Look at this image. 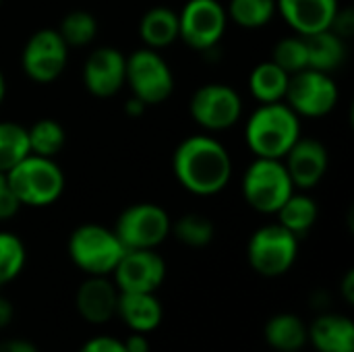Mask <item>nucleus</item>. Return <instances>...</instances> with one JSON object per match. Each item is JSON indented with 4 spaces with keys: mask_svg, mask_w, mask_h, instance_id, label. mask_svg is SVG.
I'll list each match as a JSON object with an SVG mask.
<instances>
[{
    "mask_svg": "<svg viewBox=\"0 0 354 352\" xmlns=\"http://www.w3.org/2000/svg\"><path fill=\"white\" fill-rule=\"evenodd\" d=\"M68 46L58 29L41 27L29 35L21 52V68L33 83L56 81L68 62Z\"/></svg>",
    "mask_w": 354,
    "mask_h": 352,
    "instance_id": "nucleus-12",
    "label": "nucleus"
},
{
    "mask_svg": "<svg viewBox=\"0 0 354 352\" xmlns=\"http://www.w3.org/2000/svg\"><path fill=\"white\" fill-rule=\"evenodd\" d=\"M139 35L145 48L164 50L178 39V12L168 6H153L139 19Z\"/></svg>",
    "mask_w": 354,
    "mask_h": 352,
    "instance_id": "nucleus-21",
    "label": "nucleus"
},
{
    "mask_svg": "<svg viewBox=\"0 0 354 352\" xmlns=\"http://www.w3.org/2000/svg\"><path fill=\"white\" fill-rule=\"evenodd\" d=\"M263 338L274 352H301L309 342L305 322L292 313L274 315L263 328Z\"/></svg>",
    "mask_w": 354,
    "mask_h": 352,
    "instance_id": "nucleus-22",
    "label": "nucleus"
},
{
    "mask_svg": "<svg viewBox=\"0 0 354 352\" xmlns=\"http://www.w3.org/2000/svg\"><path fill=\"white\" fill-rule=\"evenodd\" d=\"M305 44H307V68L334 75L346 62L348 56L346 39L334 33L332 29L305 35Z\"/></svg>",
    "mask_w": 354,
    "mask_h": 352,
    "instance_id": "nucleus-20",
    "label": "nucleus"
},
{
    "mask_svg": "<svg viewBox=\"0 0 354 352\" xmlns=\"http://www.w3.org/2000/svg\"><path fill=\"white\" fill-rule=\"evenodd\" d=\"M0 4H2V0H0Z\"/></svg>",
    "mask_w": 354,
    "mask_h": 352,
    "instance_id": "nucleus-41",
    "label": "nucleus"
},
{
    "mask_svg": "<svg viewBox=\"0 0 354 352\" xmlns=\"http://www.w3.org/2000/svg\"><path fill=\"white\" fill-rule=\"evenodd\" d=\"M340 100V89L332 75L305 68L290 75L284 102L299 118H324Z\"/></svg>",
    "mask_w": 354,
    "mask_h": 352,
    "instance_id": "nucleus-10",
    "label": "nucleus"
},
{
    "mask_svg": "<svg viewBox=\"0 0 354 352\" xmlns=\"http://www.w3.org/2000/svg\"><path fill=\"white\" fill-rule=\"evenodd\" d=\"M172 172L185 191L197 197H212L230 185L232 158L216 137L193 135L174 149Z\"/></svg>",
    "mask_w": 354,
    "mask_h": 352,
    "instance_id": "nucleus-1",
    "label": "nucleus"
},
{
    "mask_svg": "<svg viewBox=\"0 0 354 352\" xmlns=\"http://www.w3.org/2000/svg\"><path fill=\"white\" fill-rule=\"evenodd\" d=\"M342 297H344V301L348 303V305H353L354 303V272H346V276H344V280H342Z\"/></svg>",
    "mask_w": 354,
    "mask_h": 352,
    "instance_id": "nucleus-39",
    "label": "nucleus"
},
{
    "mask_svg": "<svg viewBox=\"0 0 354 352\" xmlns=\"http://www.w3.org/2000/svg\"><path fill=\"white\" fill-rule=\"evenodd\" d=\"M334 33H338L340 37H344V39H348L351 35L354 33V12L353 8H338V12H336V17H334V21H332V27H330Z\"/></svg>",
    "mask_w": 354,
    "mask_h": 352,
    "instance_id": "nucleus-34",
    "label": "nucleus"
},
{
    "mask_svg": "<svg viewBox=\"0 0 354 352\" xmlns=\"http://www.w3.org/2000/svg\"><path fill=\"white\" fill-rule=\"evenodd\" d=\"M71 261L87 276H112L124 247L118 241L114 228L102 224H81L77 226L66 245Z\"/></svg>",
    "mask_w": 354,
    "mask_h": 352,
    "instance_id": "nucleus-4",
    "label": "nucleus"
},
{
    "mask_svg": "<svg viewBox=\"0 0 354 352\" xmlns=\"http://www.w3.org/2000/svg\"><path fill=\"white\" fill-rule=\"evenodd\" d=\"M243 197L259 214H276L297 191L282 160L255 158L243 174Z\"/></svg>",
    "mask_w": 354,
    "mask_h": 352,
    "instance_id": "nucleus-5",
    "label": "nucleus"
},
{
    "mask_svg": "<svg viewBox=\"0 0 354 352\" xmlns=\"http://www.w3.org/2000/svg\"><path fill=\"white\" fill-rule=\"evenodd\" d=\"M29 151L41 158H54L62 151L66 143V133L62 124L54 118H39L27 129Z\"/></svg>",
    "mask_w": 354,
    "mask_h": 352,
    "instance_id": "nucleus-25",
    "label": "nucleus"
},
{
    "mask_svg": "<svg viewBox=\"0 0 354 352\" xmlns=\"http://www.w3.org/2000/svg\"><path fill=\"white\" fill-rule=\"evenodd\" d=\"M307 336L317 352H354V324L346 315H319L307 326Z\"/></svg>",
    "mask_w": 354,
    "mask_h": 352,
    "instance_id": "nucleus-19",
    "label": "nucleus"
},
{
    "mask_svg": "<svg viewBox=\"0 0 354 352\" xmlns=\"http://www.w3.org/2000/svg\"><path fill=\"white\" fill-rule=\"evenodd\" d=\"M228 21L245 29H261L278 15L276 0H230L226 6Z\"/></svg>",
    "mask_w": 354,
    "mask_h": 352,
    "instance_id": "nucleus-26",
    "label": "nucleus"
},
{
    "mask_svg": "<svg viewBox=\"0 0 354 352\" xmlns=\"http://www.w3.org/2000/svg\"><path fill=\"white\" fill-rule=\"evenodd\" d=\"M226 27L228 15L220 0H187L178 12V39L197 52L214 50Z\"/></svg>",
    "mask_w": 354,
    "mask_h": 352,
    "instance_id": "nucleus-9",
    "label": "nucleus"
},
{
    "mask_svg": "<svg viewBox=\"0 0 354 352\" xmlns=\"http://www.w3.org/2000/svg\"><path fill=\"white\" fill-rule=\"evenodd\" d=\"M6 98V79H4V73L0 71V106Z\"/></svg>",
    "mask_w": 354,
    "mask_h": 352,
    "instance_id": "nucleus-40",
    "label": "nucleus"
},
{
    "mask_svg": "<svg viewBox=\"0 0 354 352\" xmlns=\"http://www.w3.org/2000/svg\"><path fill=\"white\" fill-rule=\"evenodd\" d=\"M168 212L149 201L129 205L116 220L114 232L124 249H158L170 237Z\"/></svg>",
    "mask_w": 354,
    "mask_h": 352,
    "instance_id": "nucleus-8",
    "label": "nucleus"
},
{
    "mask_svg": "<svg viewBox=\"0 0 354 352\" xmlns=\"http://www.w3.org/2000/svg\"><path fill=\"white\" fill-rule=\"evenodd\" d=\"M299 137L301 118L286 102L259 104L245 124V143L255 158L284 160Z\"/></svg>",
    "mask_w": 354,
    "mask_h": 352,
    "instance_id": "nucleus-2",
    "label": "nucleus"
},
{
    "mask_svg": "<svg viewBox=\"0 0 354 352\" xmlns=\"http://www.w3.org/2000/svg\"><path fill=\"white\" fill-rule=\"evenodd\" d=\"M0 352H39L31 340L25 338H10L0 342Z\"/></svg>",
    "mask_w": 354,
    "mask_h": 352,
    "instance_id": "nucleus-35",
    "label": "nucleus"
},
{
    "mask_svg": "<svg viewBox=\"0 0 354 352\" xmlns=\"http://www.w3.org/2000/svg\"><path fill=\"white\" fill-rule=\"evenodd\" d=\"M272 62H276L288 75L301 73L307 68V44L303 35L282 37L272 50Z\"/></svg>",
    "mask_w": 354,
    "mask_h": 352,
    "instance_id": "nucleus-31",
    "label": "nucleus"
},
{
    "mask_svg": "<svg viewBox=\"0 0 354 352\" xmlns=\"http://www.w3.org/2000/svg\"><path fill=\"white\" fill-rule=\"evenodd\" d=\"M145 108H147V106H145L141 100L133 98V95H131V98L127 100V104H124V112H127L131 118H139V116L145 112Z\"/></svg>",
    "mask_w": 354,
    "mask_h": 352,
    "instance_id": "nucleus-38",
    "label": "nucleus"
},
{
    "mask_svg": "<svg viewBox=\"0 0 354 352\" xmlns=\"http://www.w3.org/2000/svg\"><path fill=\"white\" fill-rule=\"evenodd\" d=\"M23 205L19 203L17 195L12 193V189L8 187L6 180V172H0V222L10 220L19 214Z\"/></svg>",
    "mask_w": 354,
    "mask_h": 352,
    "instance_id": "nucleus-32",
    "label": "nucleus"
},
{
    "mask_svg": "<svg viewBox=\"0 0 354 352\" xmlns=\"http://www.w3.org/2000/svg\"><path fill=\"white\" fill-rule=\"evenodd\" d=\"M25 243L6 230H0V288L10 284L25 268Z\"/></svg>",
    "mask_w": 354,
    "mask_h": 352,
    "instance_id": "nucleus-30",
    "label": "nucleus"
},
{
    "mask_svg": "<svg viewBox=\"0 0 354 352\" xmlns=\"http://www.w3.org/2000/svg\"><path fill=\"white\" fill-rule=\"evenodd\" d=\"M301 352H303V351H301Z\"/></svg>",
    "mask_w": 354,
    "mask_h": 352,
    "instance_id": "nucleus-42",
    "label": "nucleus"
},
{
    "mask_svg": "<svg viewBox=\"0 0 354 352\" xmlns=\"http://www.w3.org/2000/svg\"><path fill=\"white\" fill-rule=\"evenodd\" d=\"M340 0H276V12L297 35H313L332 27Z\"/></svg>",
    "mask_w": 354,
    "mask_h": 352,
    "instance_id": "nucleus-16",
    "label": "nucleus"
},
{
    "mask_svg": "<svg viewBox=\"0 0 354 352\" xmlns=\"http://www.w3.org/2000/svg\"><path fill=\"white\" fill-rule=\"evenodd\" d=\"M29 154L31 151H29L27 127L12 120H2L0 122V172H8Z\"/></svg>",
    "mask_w": 354,
    "mask_h": 352,
    "instance_id": "nucleus-28",
    "label": "nucleus"
},
{
    "mask_svg": "<svg viewBox=\"0 0 354 352\" xmlns=\"http://www.w3.org/2000/svg\"><path fill=\"white\" fill-rule=\"evenodd\" d=\"M276 216H278L280 226H284L286 230H290L292 234H297L301 239L315 226V222L319 218V207L313 197H309L307 193L295 191L282 203V207L276 212Z\"/></svg>",
    "mask_w": 354,
    "mask_h": 352,
    "instance_id": "nucleus-24",
    "label": "nucleus"
},
{
    "mask_svg": "<svg viewBox=\"0 0 354 352\" xmlns=\"http://www.w3.org/2000/svg\"><path fill=\"white\" fill-rule=\"evenodd\" d=\"M166 280V261L156 249H127L112 272L120 293H156Z\"/></svg>",
    "mask_w": 354,
    "mask_h": 352,
    "instance_id": "nucleus-13",
    "label": "nucleus"
},
{
    "mask_svg": "<svg viewBox=\"0 0 354 352\" xmlns=\"http://www.w3.org/2000/svg\"><path fill=\"white\" fill-rule=\"evenodd\" d=\"M97 29H100L97 19L89 10H81V8L66 12L58 25V33L62 35L68 48L89 46L95 39Z\"/></svg>",
    "mask_w": 354,
    "mask_h": 352,
    "instance_id": "nucleus-29",
    "label": "nucleus"
},
{
    "mask_svg": "<svg viewBox=\"0 0 354 352\" xmlns=\"http://www.w3.org/2000/svg\"><path fill=\"white\" fill-rule=\"evenodd\" d=\"M116 315L122 317L131 332L149 334L162 324L164 309L156 293H120Z\"/></svg>",
    "mask_w": 354,
    "mask_h": 352,
    "instance_id": "nucleus-18",
    "label": "nucleus"
},
{
    "mask_svg": "<svg viewBox=\"0 0 354 352\" xmlns=\"http://www.w3.org/2000/svg\"><path fill=\"white\" fill-rule=\"evenodd\" d=\"M282 162L288 170L295 189L299 191H309L317 187L330 168L328 147L311 137H299Z\"/></svg>",
    "mask_w": 354,
    "mask_h": 352,
    "instance_id": "nucleus-15",
    "label": "nucleus"
},
{
    "mask_svg": "<svg viewBox=\"0 0 354 352\" xmlns=\"http://www.w3.org/2000/svg\"><path fill=\"white\" fill-rule=\"evenodd\" d=\"M170 234H174V239L187 247L203 249L214 241L216 228L214 222L203 214H185L176 222H172Z\"/></svg>",
    "mask_w": 354,
    "mask_h": 352,
    "instance_id": "nucleus-27",
    "label": "nucleus"
},
{
    "mask_svg": "<svg viewBox=\"0 0 354 352\" xmlns=\"http://www.w3.org/2000/svg\"><path fill=\"white\" fill-rule=\"evenodd\" d=\"M120 290L108 276H87L77 288L75 305L89 324H106L116 315Z\"/></svg>",
    "mask_w": 354,
    "mask_h": 352,
    "instance_id": "nucleus-17",
    "label": "nucleus"
},
{
    "mask_svg": "<svg viewBox=\"0 0 354 352\" xmlns=\"http://www.w3.org/2000/svg\"><path fill=\"white\" fill-rule=\"evenodd\" d=\"M191 118L207 133H218L234 127L243 116L241 93L226 83H205L191 95Z\"/></svg>",
    "mask_w": 354,
    "mask_h": 352,
    "instance_id": "nucleus-11",
    "label": "nucleus"
},
{
    "mask_svg": "<svg viewBox=\"0 0 354 352\" xmlns=\"http://www.w3.org/2000/svg\"><path fill=\"white\" fill-rule=\"evenodd\" d=\"M79 352H127L122 340L112 336H93L89 338Z\"/></svg>",
    "mask_w": 354,
    "mask_h": 352,
    "instance_id": "nucleus-33",
    "label": "nucleus"
},
{
    "mask_svg": "<svg viewBox=\"0 0 354 352\" xmlns=\"http://www.w3.org/2000/svg\"><path fill=\"white\" fill-rule=\"evenodd\" d=\"M12 315H15L12 303L8 299L0 297V330H4L12 322Z\"/></svg>",
    "mask_w": 354,
    "mask_h": 352,
    "instance_id": "nucleus-37",
    "label": "nucleus"
},
{
    "mask_svg": "<svg viewBox=\"0 0 354 352\" xmlns=\"http://www.w3.org/2000/svg\"><path fill=\"white\" fill-rule=\"evenodd\" d=\"M290 75L282 71L276 62L263 60L249 75V91L259 104L284 102Z\"/></svg>",
    "mask_w": 354,
    "mask_h": 352,
    "instance_id": "nucleus-23",
    "label": "nucleus"
},
{
    "mask_svg": "<svg viewBox=\"0 0 354 352\" xmlns=\"http://www.w3.org/2000/svg\"><path fill=\"white\" fill-rule=\"evenodd\" d=\"M124 349L127 352H149V340H147V334H139V332H133L124 342Z\"/></svg>",
    "mask_w": 354,
    "mask_h": 352,
    "instance_id": "nucleus-36",
    "label": "nucleus"
},
{
    "mask_svg": "<svg viewBox=\"0 0 354 352\" xmlns=\"http://www.w3.org/2000/svg\"><path fill=\"white\" fill-rule=\"evenodd\" d=\"M299 257V237L284 226L266 224L257 228L247 245V261L263 278H278L290 272Z\"/></svg>",
    "mask_w": 354,
    "mask_h": 352,
    "instance_id": "nucleus-6",
    "label": "nucleus"
},
{
    "mask_svg": "<svg viewBox=\"0 0 354 352\" xmlns=\"http://www.w3.org/2000/svg\"><path fill=\"white\" fill-rule=\"evenodd\" d=\"M8 187L23 207H50L64 193V172L54 158L29 154L6 172Z\"/></svg>",
    "mask_w": 354,
    "mask_h": 352,
    "instance_id": "nucleus-3",
    "label": "nucleus"
},
{
    "mask_svg": "<svg viewBox=\"0 0 354 352\" xmlns=\"http://www.w3.org/2000/svg\"><path fill=\"white\" fill-rule=\"evenodd\" d=\"M124 85L145 106L164 104L174 91V75L164 56L151 48H139L127 56Z\"/></svg>",
    "mask_w": 354,
    "mask_h": 352,
    "instance_id": "nucleus-7",
    "label": "nucleus"
},
{
    "mask_svg": "<svg viewBox=\"0 0 354 352\" xmlns=\"http://www.w3.org/2000/svg\"><path fill=\"white\" fill-rule=\"evenodd\" d=\"M127 56L114 46L95 48L81 71L85 89L95 98H112L124 85Z\"/></svg>",
    "mask_w": 354,
    "mask_h": 352,
    "instance_id": "nucleus-14",
    "label": "nucleus"
}]
</instances>
